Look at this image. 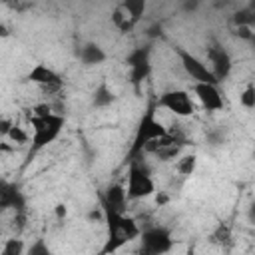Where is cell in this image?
<instances>
[{
	"instance_id": "20",
	"label": "cell",
	"mask_w": 255,
	"mask_h": 255,
	"mask_svg": "<svg viewBox=\"0 0 255 255\" xmlns=\"http://www.w3.org/2000/svg\"><path fill=\"white\" fill-rule=\"evenodd\" d=\"M26 253V245H24V239L20 237H8L4 243H2V249H0V255H24Z\"/></svg>"
},
{
	"instance_id": "23",
	"label": "cell",
	"mask_w": 255,
	"mask_h": 255,
	"mask_svg": "<svg viewBox=\"0 0 255 255\" xmlns=\"http://www.w3.org/2000/svg\"><path fill=\"white\" fill-rule=\"evenodd\" d=\"M6 137H8L12 143H18V145H20V143H26V141L30 139L28 133L24 131V128H18V126H12L10 131L6 133Z\"/></svg>"
},
{
	"instance_id": "13",
	"label": "cell",
	"mask_w": 255,
	"mask_h": 255,
	"mask_svg": "<svg viewBox=\"0 0 255 255\" xmlns=\"http://www.w3.org/2000/svg\"><path fill=\"white\" fill-rule=\"evenodd\" d=\"M100 201L110 205L114 211L118 213H128V195H126V187L120 183H112L104 189V193L100 195Z\"/></svg>"
},
{
	"instance_id": "15",
	"label": "cell",
	"mask_w": 255,
	"mask_h": 255,
	"mask_svg": "<svg viewBox=\"0 0 255 255\" xmlns=\"http://www.w3.org/2000/svg\"><path fill=\"white\" fill-rule=\"evenodd\" d=\"M209 243L215 245V247H219V249H223V251L231 249L233 247V231H231V225L217 223V227L209 235Z\"/></svg>"
},
{
	"instance_id": "6",
	"label": "cell",
	"mask_w": 255,
	"mask_h": 255,
	"mask_svg": "<svg viewBox=\"0 0 255 255\" xmlns=\"http://www.w3.org/2000/svg\"><path fill=\"white\" fill-rule=\"evenodd\" d=\"M175 54L179 56V62H181V68L183 72L193 80V84H211V86H219L217 80L213 78L209 66L199 60L195 54H191L189 50H185L183 46H175Z\"/></svg>"
},
{
	"instance_id": "3",
	"label": "cell",
	"mask_w": 255,
	"mask_h": 255,
	"mask_svg": "<svg viewBox=\"0 0 255 255\" xmlns=\"http://www.w3.org/2000/svg\"><path fill=\"white\" fill-rule=\"evenodd\" d=\"M30 124H32V143H30V155L42 151L44 147H48L50 143H54L66 124V118L62 114H50L44 118H36L30 116Z\"/></svg>"
},
{
	"instance_id": "7",
	"label": "cell",
	"mask_w": 255,
	"mask_h": 255,
	"mask_svg": "<svg viewBox=\"0 0 255 255\" xmlns=\"http://www.w3.org/2000/svg\"><path fill=\"white\" fill-rule=\"evenodd\" d=\"M151 46H137L133 48L128 56H126V66L129 68V82L139 88L143 84V80H147V76L151 74Z\"/></svg>"
},
{
	"instance_id": "9",
	"label": "cell",
	"mask_w": 255,
	"mask_h": 255,
	"mask_svg": "<svg viewBox=\"0 0 255 255\" xmlns=\"http://www.w3.org/2000/svg\"><path fill=\"white\" fill-rule=\"evenodd\" d=\"M8 209H12L14 213H24L28 211V199L18 183L0 177V213Z\"/></svg>"
},
{
	"instance_id": "11",
	"label": "cell",
	"mask_w": 255,
	"mask_h": 255,
	"mask_svg": "<svg viewBox=\"0 0 255 255\" xmlns=\"http://www.w3.org/2000/svg\"><path fill=\"white\" fill-rule=\"evenodd\" d=\"M26 80L32 82V84H38L46 92H60L62 86H64L62 76L56 70H52L50 66L42 64V62L36 64V66H32V70L26 74Z\"/></svg>"
},
{
	"instance_id": "26",
	"label": "cell",
	"mask_w": 255,
	"mask_h": 255,
	"mask_svg": "<svg viewBox=\"0 0 255 255\" xmlns=\"http://www.w3.org/2000/svg\"><path fill=\"white\" fill-rule=\"evenodd\" d=\"M12 126H14L12 120H8V118H0V135H6V133L10 131Z\"/></svg>"
},
{
	"instance_id": "16",
	"label": "cell",
	"mask_w": 255,
	"mask_h": 255,
	"mask_svg": "<svg viewBox=\"0 0 255 255\" xmlns=\"http://www.w3.org/2000/svg\"><path fill=\"white\" fill-rule=\"evenodd\" d=\"M116 102V94L112 92V88L106 84V82H102L96 90H94V94H92V106L94 108H108V106H112Z\"/></svg>"
},
{
	"instance_id": "2",
	"label": "cell",
	"mask_w": 255,
	"mask_h": 255,
	"mask_svg": "<svg viewBox=\"0 0 255 255\" xmlns=\"http://www.w3.org/2000/svg\"><path fill=\"white\" fill-rule=\"evenodd\" d=\"M167 133V128L155 118V108H147L145 114L139 118V124L135 128V133H133V139H131V145L128 149V155L126 159L131 161V159H137V157H143V147L145 143H149L151 139L155 137H161Z\"/></svg>"
},
{
	"instance_id": "18",
	"label": "cell",
	"mask_w": 255,
	"mask_h": 255,
	"mask_svg": "<svg viewBox=\"0 0 255 255\" xmlns=\"http://www.w3.org/2000/svg\"><path fill=\"white\" fill-rule=\"evenodd\" d=\"M197 167V155L195 153H185V155H179L177 161H175V171L181 173V175H193Z\"/></svg>"
},
{
	"instance_id": "24",
	"label": "cell",
	"mask_w": 255,
	"mask_h": 255,
	"mask_svg": "<svg viewBox=\"0 0 255 255\" xmlns=\"http://www.w3.org/2000/svg\"><path fill=\"white\" fill-rule=\"evenodd\" d=\"M233 36H237L239 40H247V42H251V40H253V30H251V26H235Z\"/></svg>"
},
{
	"instance_id": "27",
	"label": "cell",
	"mask_w": 255,
	"mask_h": 255,
	"mask_svg": "<svg viewBox=\"0 0 255 255\" xmlns=\"http://www.w3.org/2000/svg\"><path fill=\"white\" fill-rule=\"evenodd\" d=\"M54 211H56V217H58V219H64V217L68 215V207H66V203H58Z\"/></svg>"
},
{
	"instance_id": "4",
	"label": "cell",
	"mask_w": 255,
	"mask_h": 255,
	"mask_svg": "<svg viewBox=\"0 0 255 255\" xmlns=\"http://www.w3.org/2000/svg\"><path fill=\"white\" fill-rule=\"evenodd\" d=\"M155 193V183L151 179V169L143 157L128 161V199H143Z\"/></svg>"
},
{
	"instance_id": "5",
	"label": "cell",
	"mask_w": 255,
	"mask_h": 255,
	"mask_svg": "<svg viewBox=\"0 0 255 255\" xmlns=\"http://www.w3.org/2000/svg\"><path fill=\"white\" fill-rule=\"evenodd\" d=\"M139 249L137 255H167L173 249V237L167 227L153 225L139 233Z\"/></svg>"
},
{
	"instance_id": "21",
	"label": "cell",
	"mask_w": 255,
	"mask_h": 255,
	"mask_svg": "<svg viewBox=\"0 0 255 255\" xmlns=\"http://www.w3.org/2000/svg\"><path fill=\"white\" fill-rule=\"evenodd\" d=\"M24 255H54V251L50 249V245H48V241H46L44 237H38V239L26 249Z\"/></svg>"
},
{
	"instance_id": "14",
	"label": "cell",
	"mask_w": 255,
	"mask_h": 255,
	"mask_svg": "<svg viewBox=\"0 0 255 255\" xmlns=\"http://www.w3.org/2000/svg\"><path fill=\"white\" fill-rule=\"evenodd\" d=\"M78 60L84 66H100L108 60V54L98 42H86L78 50Z\"/></svg>"
},
{
	"instance_id": "25",
	"label": "cell",
	"mask_w": 255,
	"mask_h": 255,
	"mask_svg": "<svg viewBox=\"0 0 255 255\" xmlns=\"http://www.w3.org/2000/svg\"><path fill=\"white\" fill-rule=\"evenodd\" d=\"M32 116H36V118H44V116H50L52 114V106L50 104H36L34 108H32Z\"/></svg>"
},
{
	"instance_id": "19",
	"label": "cell",
	"mask_w": 255,
	"mask_h": 255,
	"mask_svg": "<svg viewBox=\"0 0 255 255\" xmlns=\"http://www.w3.org/2000/svg\"><path fill=\"white\" fill-rule=\"evenodd\" d=\"M112 24H114L120 32H124V34H128V32H131V30H133L131 20L128 18V14L122 10V6H120V4H118V6L114 8V12H112Z\"/></svg>"
},
{
	"instance_id": "8",
	"label": "cell",
	"mask_w": 255,
	"mask_h": 255,
	"mask_svg": "<svg viewBox=\"0 0 255 255\" xmlns=\"http://www.w3.org/2000/svg\"><path fill=\"white\" fill-rule=\"evenodd\" d=\"M155 106L175 114L177 118H189L195 114V102L187 90H167L157 98Z\"/></svg>"
},
{
	"instance_id": "10",
	"label": "cell",
	"mask_w": 255,
	"mask_h": 255,
	"mask_svg": "<svg viewBox=\"0 0 255 255\" xmlns=\"http://www.w3.org/2000/svg\"><path fill=\"white\" fill-rule=\"evenodd\" d=\"M207 60H209V70L213 74V78L217 80V84H221L223 80L229 78L231 70H233V58L231 54L217 42H213L209 48H207Z\"/></svg>"
},
{
	"instance_id": "29",
	"label": "cell",
	"mask_w": 255,
	"mask_h": 255,
	"mask_svg": "<svg viewBox=\"0 0 255 255\" xmlns=\"http://www.w3.org/2000/svg\"><path fill=\"white\" fill-rule=\"evenodd\" d=\"M195 8H197L195 2H187V4H185V10H195Z\"/></svg>"
},
{
	"instance_id": "1",
	"label": "cell",
	"mask_w": 255,
	"mask_h": 255,
	"mask_svg": "<svg viewBox=\"0 0 255 255\" xmlns=\"http://www.w3.org/2000/svg\"><path fill=\"white\" fill-rule=\"evenodd\" d=\"M100 209L104 213V223H106V243L98 255H114L124 245L139 237L141 229L133 217H129L128 213H118L106 203H102Z\"/></svg>"
},
{
	"instance_id": "12",
	"label": "cell",
	"mask_w": 255,
	"mask_h": 255,
	"mask_svg": "<svg viewBox=\"0 0 255 255\" xmlns=\"http://www.w3.org/2000/svg\"><path fill=\"white\" fill-rule=\"evenodd\" d=\"M193 94L197 96L199 104L207 110V112H219L223 110V96L219 92V86H211V84H193Z\"/></svg>"
},
{
	"instance_id": "30",
	"label": "cell",
	"mask_w": 255,
	"mask_h": 255,
	"mask_svg": "<svg viewBox=\"0 0 255 255\" xmlns=\"http://www.w3.org/2000/svg\"><path fill=\"white\" fill-rule=\"evenodd\" d=\"M187 255H195V249H193V247H189V249H187Z\"/></svg>"
},
{
	"instance_id": "22",
	"label": "cell",
	"mask_w": 255,
	"mask_h": 255,
	"mask_svg": "<svg viewBox=\"0 0 255 255\" xmlns=\"http://www.w3.org/2000/svg\"><path fill=\"white\" fill-rule=\"evenodd\" d=\"M239 102H241V106L245 110H253L255 108V88H253V84H247V88L239 96Z\"/></svg>"
},
{
	"instance_id": "17",
	"label": "cell",
	"mask_w": 255,
	"mask_h": 255,
	"mask_svg": "<svg viewBox=\"0 0 255 255\" xmlns=\"http://www.w3.org/2000/svg\"><path fill=\"white\" fill-rule=\"evenodd\" d=\"M120 6H122V10L128 14V18L131 20L133 26L141 20V16H143V12H145V8H147L145 0H124V2H120Z\"/></svg>"
},
{
	"instance_id": "28",
	"label": "cell",
	"mask_w": 255,
	"mask_h": 255,
	"mask_svg": "<svg viewBox=\"0 0 255 255\" xmlns=\"http://www.w3.org/2000/svg\"><path fill=\"white\" fill-rule=\"evenodd\" d=\"M147 36L149 38H155V36H161V24H153L149 30H147Z\"/></svg>"
}]
</instances>
